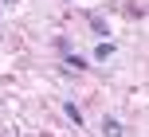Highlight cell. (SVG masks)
<instances>
[{
    "mask_svg": "<svg viewBox=\"0 0 149 137\" xmlns=\"http://www.w3.org/2000/svg\"><path fill=\"white\" fill-rule=\"evenodd\" d=\"M63 114H67L71 122H74V129H79V125H82V110L74 106V102H63Z\"/></svg>",
    "mask_w": 149,
    "mask_h": 137,
    "instance_id": "obj_4",
    "label": "cell"
},
{
    "mask_svg": "<svg viewBox=\"0 0 149 137\" xmlns=\"http://www.w3.org/2000/svg\"><path fill=\"white\" fill-rule=\"evenodd\" d=\"M90 28H94L98 35H106V20H102V16H90Z\"/></svg>",
    "mask_w": 149,
    "mask_h": 137,
    "instance_id": "obj_5",
    "label": "cell"
},
{
    "mask_svg": "<svg viewBox=\"0 0 149 137\" xmlns=\"http://www.w3.org/2000/svg\"><path fill=\"white\" fill-rule=\"evenodd\" d=\"M102 137H126V133H122V122H118L114 114L102 118Z\"/></svg>",
    "mask_w": 149,
    "mask_h": 137,
    "instance_id": "obj_2",
    "label": "cell"
},
{
    "mask_svg": "<svg viewBox=\"0 0 149 137\" xmlns=\"http://www.w3.org/2000/svg\"><path fill=\"white\" fill-rule=\"evenodd\" d=\"M55 47H59V55H63V63H67V71H71V75L86 71V59H82V55L71 47V39H63V35H59V39H55Z\"/></svg>",
    "mask_w": 149,
    "mask_h": 137,
    "instance_id": "obj_1",
    "label": "cell"
},
{
    "mask_svg": "<svg viewBox=\"0 0 149 137\" xmlns=\"http://www.w3.org/2000/svg\"><path fill=\"white\" fill-rule=\"evenodd\" d=\"M114 51H118V43H106V39H102V43L94 47V59H102V63H106V59H110Z\"/></svg>",
    "mask_w": 149,
    "mask_h": 137,
    "instance_id": "obj_3",
    "label": "cell"
}]
</instances>
